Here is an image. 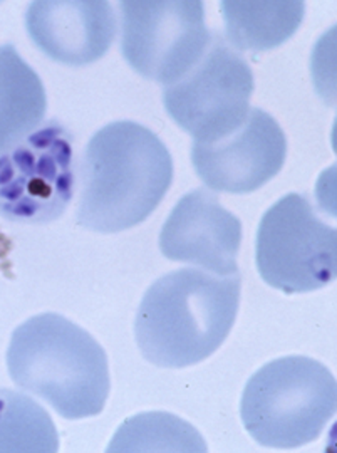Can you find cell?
Here are the masks:
<instances>
[{"label":"cell","instance_id":"cell-1","mask_svg":"<svg viewBox=\"0 0 337 453\" xmlns=\"http://www.w3.org/2000/svg\"><path fill=\"white\" fill-rule=\"evenodd\" d=\"M76 222L116 234L143 224L173 181V160L160 138L134 121H114L95 133L80 163Z\"/></svg>","mask_w":337,"mask_h":453},{"label":"cell","instance_id":"cell-2","mask_svg":"<svg viewBox=\"0 0 337 453\" xmlns=\"http://www.w3.org/2000/svg\"><path fill=\"white\" fill-rule=\"evenodd\" d=\"M241 274L180 269L145 292L134 319L142 355L158 368H188L228 338L241 306Z\"/></svg>","mask_w":337,"mask_h":453},{"label":"cell","instance_id":"cell-3","mask_svg":"<svg viewBox=\"0 0 337 453\" xmlns=\"http://www.w3.org/2000/svg\"><path fill=\"white\" fill-rule=\"evenodd\" d=\"M7 368L19 388L48 402L63 418L96 417L110 396V366L86 329L56 312L37 314L12 333Z\"/></svg>","mask_w":337,"mask_h":453},{"label":"cell","instance_id":"cell-4","mask_svg":"<svg viewBox=\"0 0 337 453\" xmlns=\"http://www.w3.org/2000/svg\"><path fill=\"white\" fill-rule=\"evenodd\" d=\"M336 406V378L322 363L307 357H279L247 381L241 423L262 447L297 449L321 437Z\"/></svg>","mask_w":337,"mask_h":453},{"label":"cell","instance_id":"cell-5","mask_svg":"<svg viewBox=\"0 0 337 453\" xmlns=\"http://www.w3.org/2000/svg\"><path fill=\"white\" fill-rule=\"evenodd\" d=\"M256 262L273 289L318 291L336 277V230L322 222L307 196L286 195L260 220Z\"/></svg>","mask_w":337,"mask_h":453},{"label":"cell","instance_id":"cell-6","mask_svg":"<svg viewBox=\"0 0 337 453\" xmlns=\"http://www.w3.org/2000/svg\"><path fill=\"white\" fill-rule=\"evenodd\" d=\"M254 73L224 35L211 31L200 61L165 86L166 113L196 143H211L237 130L250 111Z\"/></svg>","mask_w":337,"mask_h":453},{"label":"cell","instance_id":"cell-7","mask_svg":"<svg viewBox=\"0 0 337 453\" xmlns=\"http://www.w3.org/2000/svg\"><path fill=\"white\" fill-rule=\"evenodd\" d=\"M121 52L140 76L170 86L200 61L211 31L200 0H125Z\"/></svg>","mask_w":337,"mask_h":453},{"label":"cell","instance_id":"cell-8","mask_svg":"<svg viewBox=\"0 0 337 453\" xmlns=\"http://www.w3.org/2000/svg\"><path fill=\"white\" fill-rule=\"evenodd\" d=\"M73 190V138L57 121L0 155V217L9 222H54L67 209Z\"/></svg>","mask_w":337,"mask_h":453},{"label":"cell","instance_id":"cell-9","mask_svg":"<svg viewBox=\"0 0 337 453\" xmlns=\"http://www.w3.org/2000/svg\"><path fill=\"white\" fill-rule=\"evenodd\" d=\"M287 138L272 114L250 108L241 127L211 143L193 142V168L215 192L250 194L282 170Z\"/></svg>","mask_w":337,"mask_h":453},{"label":"cell","instance_id":"cell-10","mask_svg":"<svg viewBox=\"0 0 337 453\" xmlns=\"http://www.w3.org/2000/svg\"><path fill=\"white\" fill-rule=\"evenodd\" d=\"M241 243V220L205 188L183 195L160 232V250L166 259L217 275L239 274Z\"/></svg>","mask_w":337,"mask_h":453},{"label":"cell","instance_id":"cell-11","mask_svg":"<svg viewBox=\"0 0 337 453\" xmlns=\"http://www.w3.org/2000/svg\"><path fill=\"white\" fill-rule=\"evenodd\" d=\"M116 14L104 0H37L26 29L49 59L80 67L99 61L116 37Z\"/></svg>","mask_w":337,"mask_h":453},{"label":"cell","instance_id":"cell-12","mask_svg":"<svg viewBox=\"0 0 337 453\" xmlns=\"http://www.w3.org/2000/svg\"><path fill=\"white\" fill-rule=\"evenodd\" d=\"M48 96L39 74L12 44L0 46V155L39 128Z\"/></svg>","mask_w":337,"mask_h":453},{"label":"cell","instance_id":"cell-13","mask_svg":"<svg viewBox=\"0 0 337 453\" xmlns=\"http://www.w3.org/2000/svg\"><path fill=\"white\" fill-rule=\"evenodd\" d=\"M225 41L235 50L279 48L299 29L304 2H222Z\"/></svg>","mask_w":337,"mask_h":453},{"label":"cell","instance_id":"cell-14","mask_svg":"<svg viewBox=\"0 0 337 453\" xmlns=\"http://www.w3.org/2000/svg\"><path fill=\"white\" fill-rule=\"evenodd\" d=\"M59 435L48 411L33 398L0 388V453H54Z\"/></svg>","mask_w":337,"mask_h":453},{"label":"cell","instance_id":"cell-15","mask_svg":"<svg viewBox=\"0 0 337 453\" xmlns=\"http://www.w3.org/2000/svg\"><path fill=\"white\" fill-rule=\"evenodd\" d=\"M108 450L207 452V445L203 437L187 421L180 420L170 413H142L119 426Z\"/></svg>","mask_w":337,"mask_h":453}]
</instances>
